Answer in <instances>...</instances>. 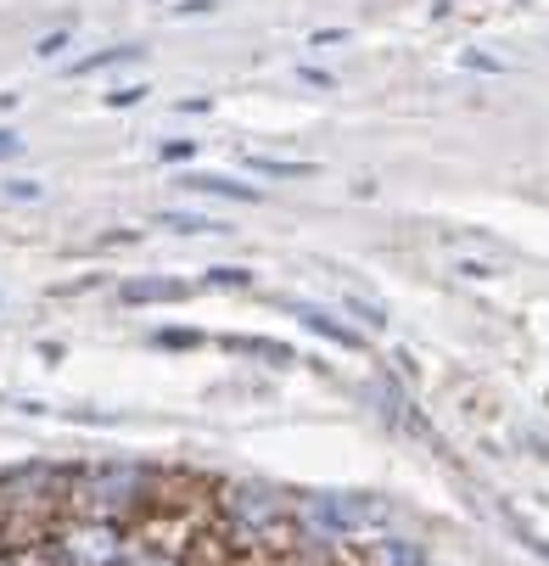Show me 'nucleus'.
I'll use <instances>...</instances> for the list:
<instances>
[{
	"mask_svg": "<svg viewBox=\"0 0 549 566\" xmlns=\"http://www.w3.org/2000/svg\"><path fill=\"white\" fill-rule=\"evenodd\" d=\"M163 500V476L151 465H129V460H107V465H85L67 482V516H91V522H118L129 527L135 516L157 511Z\"/></svg>",
	"mask_w": 549,
	"mask_h": 566,
	"instance_id": "nucleus-1",
	"label": "nucleus"
},
{
	"mask_svg": "<svg viewBox=\"0 0 549 566\" xmlns=\"http://www.w3.org/2000/svg\"><path fill=\"white\" fill-rule=\"evenodd\" d=\"M135 533L118 522H91V516H62L45 544L23 549L29 566H124Z\"/></svg>",
	"mask_w": 549,
	"mask_h": 566,
	"instance_id": "nucleus-2",
	"label": "nucleus"
},
{
	"mask_svg": "<svg viewBox=\"0 0 549 566\" xmlns=\"http://www.w3.org/2000/svg\"><path fill=\"white\" fill-rule=\"evenodd\" d=\"M219 511L230 522L235 538H247V544H264V549H286L297 538V505L281 500L275 489H258V482H235V489L219 494Z\"/></svg>",
	"mask_w": 549,
	"mask_h": 566,
	"instance_id": "nucleus-3",
	"label": "nucleus"
},
{
	"mask_svg": "<svg viewBox=\"0 0 549 566\" xmlns=\"http://www.w3.org/2000/svg\"><path fill=\"white\" fill-rule=\"evenodd\" d=\"M297 522L326 538H376L399 522V505L381 494H297Z\"/></svg>",
	"mask_w": 549,
	"mask_h": 566,
	"instance_id": "nucleus-4",
	"label": "nucleus"
},
{
	"mask_svg": "<svg viewBox=\"0 0 549 566\" xmlns=\"http://www.w3.org/2000/svg\"><path fill=\"white\" fill-rule=\"evenodd\" d=\"M281 308H292L303 326L314 332V337H326V343H337V348H359V332L353 326H342V319H331L320 303H297V297H281Z\"/></svg>",
	"mask_w": 549,
	"mask_h": 566,
	"instance_id": "nucleus-5",
	"label": "nucleus"
},
{
	"mask_svg": "<svg viewBox=\"0 0 549 566\" xmlns=\"http://www.w3.org/2000/svg\"><path fill=\"white\" fill-rule=\"evenodd\" d=\"M180 186L186 191H202V197H224V202H264V191L258 186H242V180H224V175H180Z\"/></svg>",
	"mask_w": 549,
	"mask_h": 566,
	"instance_id": "nucleus-6",
	"label": "nucleus"
},
{
	"mask_svg": "<svg viewBox=\"0 0 549 566\" xmlns=\"http://www.w3.org/2000/svg\"><path fill=\"white\" fill-rule=\"evenodd\" d=\"M191 286L186 281H169V275H140V281H124V303H180Z\"/></svg>",
	"mask_w": 549,
	"mask_h": 566,
	"instance_id": "nucleus-7",
	"label": "nucleus"
},
{
	"mask_svg": "<svg viewBox=\"0 0 549 566\" xmlns=\"http://www.w3.org/2000/svg\"><path fill=\"white\" fill-rule=\"evenodd\" d=\"M370 566H426L415 538H370Z\"/></svg>",
	"mask_w": 549,
	"mask_h": 566,
	"instance_id": "nucleus-8",
	"label": "nucleus"
},
{
	"mask_svg": "<svg viewBox=\"0 0 549 566\" xmlns=\"http://www.w3.org/2000/svg\"><path fill=\"white\" fill-rule=\"evenodd\" d=\"M124 566H191V560H186V549L169 544V538H135Z\"/></svg>",
	"mask_w": 549,
	"mask_h": 566,
	"instance_id": "nucleus-9",
	"label": "nucleus"
},
{
	"mask_svg": "<svg viewBox=\"0 0 549 566\" xmlns=\"http://www.w3.org/2000/svg\"><path fill=\"white\" fill-rule=\"evenodd\" d=\"M242 164L253 175H270V180H308L314 175V164H303V157H270V151H247Z\"/></svg>",
	"mask_w": 549,
	"mask_h": 566,
	"instance_id": "nucleus-10",
	"label": "nucleus"
},
{
	"mask_svg": "<svg viewBox=\"0 0 549 566\" xmlns=\"http://www.w3.org/2000/svg\"><path fill=\"white\" fill-rule=\"evenodd\" d=\"M129 56H140V45H107V51H91V56H78L67 73L73 78H85V73H102V67H118V62H129Z\"/></svg>",
	"mask_w": 549,
	"mask_h": 566,
	"instance_id": "nucleus-11",
	"label": "nucleus"
},
{
	"mask_svg": "<svg viewBox=\"0 0 549 566\" xmlns=\"http://www.w3.org/2000/svg\"><path fill=\"white\" fill-rule=\"evenodd\" d=\"M224 348H230V354H258V359H270V365H286V359H292V348H286V343H270V337H224Z\"/></svg>",
	"mask_w": 549,
	"mask_h": 566,
	"instance_id": "nucleus-12",
	"label": "nucleus"
},
{
	"mask_svg": "<svg viewBox=\"0 0 549 566\" xmlns=\"http://www.w3.org/2000/svg\"><path fill=\"white\" fill-rule=\"evenodd\" d=\"M151 224H163V230H175V235H213V230H219L208 213H157Z\"/></svg>",
	"mask_w": 549,
	"mask_h": 566,
	"instance_id": "nucleus-13",
	"label": "nucleus"
},
{
	"mask_svg": "<svg viewBox=\"0 0 549 566\" xmlns=\"http://www.w3.org/2000/svg\"><path fill=\"white\" fill-rule=\"evenodd\" d=\"M7 197H12V202H40L45 191H40L34 180H7Z\"/></svg>",
	"mask_w": 549,
	"mask_h": 566,
	"instance_id": "nucleus-14",
	"label": "nucleus"
},
{
	"mask_svg": "<svg viewBox=\"0 0 549 566\" xmlns=\"http://www.w3.org/2000/svg\"><path fill=\"white\" fill-rule=\"evenodd\" d=\"M197 332H157V348H197Z\"/></svg>",
	"mask_w": 549,
	"mask_h": 566,
	"instance_id": "nucleus-15",
	"label": "nucleus"
},
{
	"mask_svg": "<svg viewBox=\"0 0 549 566\" xmlns=\"http://www.w3.org/2000/svg\"><path fill=\"white\" fill-rule=\"evenodd\" d=\"M34 51H40L45 62H51V56H62V51H67V29H56V34H45V40H40Z\"/></svg>",
	"mask_w": 549,
	"mask_h": 566,
	"instance_id": "nucleus-16",
	"label": "nucleus"
},
{
	"mask_svg": "<svg viewBox=\"0 0 549 566\" xmlns=\"http://www.w3.org/2000/svg\"><path fill=\"white\" fill-rule=\"evenodd\" d=\"M135 102H146V85H124V91L107 96V107H135Z\"/></svg>",
	"mask_w": 549,
	"mask_h": 566,
	"instance_id": "nucleus-17",
	"label": "nucleus"
},
{
	"mask_svg": "<svg viewBox=\"0 0 549 566\" xmlns=\"http://www.w3.org/2000/svg\"><path fill=\"white\" fill-rule=\"evenodd\" d=\"M454 270H460V275H477V281H488V275H499V264H483V259H460Z\"/></svg>",
	"mask_w": 549,
	"mask_h": 566,
	"instance_id": "nucleus-18",
	"label": "nucleus"
},
{
	"mask_svg": "<svg viewBox=\"0 0 549 566\" xmlns=\"http://www.w3.org/2000/svg\"><path fill=\"white\" fill-rule=\"evenodd\" d=\"M247 281H253L247 270H213L208 275V286H247Z\"/></svg>",
	"mask_w": 549,
	"mask_h": 566,
	"instance_id": "nucleus-19",
	"label": "nucleus"
},
{
	"mask_svg": "<svg viewBox=\"0 0 549 566\" xmlns=\"http://www.w3.org/2000/svg\"><path fill=\"white\" fill-rule=\"evenodd\" d=\"M18 151H23V140L12 129H0V157H18Z\"/></svg>",
	"mask_w": 549,
	"mask_h": 566,
	"instance_id": "nucleus-20",
	"label": "nucleus"
},
{
	"mask_svg": "<svg viewBox=\"0 0 549 566\" xmlns=\"http://www.w3.org/2000/svg\"><path fill=\"white\" fill-rule=\"evenodd\" d=\"M303 85H320V91H331V73H320V67H303Z\"/></svg>",
	"mask_w": 549,
	"mask_h": 566,
	"instance_id": "nucleus-21",
	"label": "nucleus"
}]
</instances>
